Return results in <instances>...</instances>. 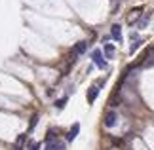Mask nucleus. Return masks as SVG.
Returning <instances> with one entry per match:
<instances>
[{
    "label": "nucleus",
    "mask_w": 154,
    "mask_h": 150,
    "mask_svg": "<svg viewBox=\"0 0 154 150\" xmlns=\"http://www.w3.org/2000/svg\"><path fill=\"white\" fill-rule=\"evenodd\" d=\"M86 47H88V42H78V44L74 46V50L70 51V61H76V55H80V53H84L86 51Z\"/></svg>",
    "instance_id": "f257e3e1"
},
{
    "label": "nucleus",
    "mask_w": 154,
    "mask_h": 150,
    "mask_svg": "<svg viewBox=\"0 0 154 150\" xmlns=\"http://www.w3.org/2000/svg\"><path fill=\"white\" fill-rule=\"evenodd\" d=\"M46 150H65V142H63V141L51 139V141L46 142Z\"/></svg>",
    "instance_id": "f03ea898"
},
{
    "label": "nucleus",
    "mask_w": 154,
    "mask_h": 150,
    "mask_svg": "<svg viewBox=\"0 0 154 150\" xmlns=\"http://www.w3.org/2000/svg\"><path fill=\"white\" fill-rule=\"evenodd\" d=\"M116 120H118V116H116L114 110L106 112V116H105V125H106V127H114V125H116Z\"/></svg>",
    "instance_id": "7ed1b4c3"
},
{
    "label": "nucleus",
    "mask_w": 154,
    "mask_h": 150,
    "mask_svg": "<svg viewBox=\"0 0 154 150\" xmlns=\"http://www.w3.org/2000/svg\"><path fill=\"white\" fill-rule=\"evenodd\" d=\"M91 59H93V63H95L97 67H101V69L106 67V63H105V59H103V53L99 51V50H95V51L91 53Z\"/></svg>",
    "instance_id": "20e7f679"
},
{
    "label": "nucleus",
    "mask_w": 154,
    "mask_h": 150,
    "mask_svg": "<svg viewBox=\"0 0 154 150\" xmlns=\"http://www.w3.org/2000/svg\"><path fill=\"white\" fill-rule=\"evenodd\" d=\"M110 34H112V38H114V40L120 42L122 40V27L120 25H112L110 27Z\"/></svg>",
    "instance_id": "39448f33"
},
{
    "label": "nucleus",
    "mask_w": 154,
    "mask_h": 150,
    "mask_svg": "<svg viewBox=\"0 0 154 150\" xmlns=\"http://www.w3.org/2000/svg\"><path fill=\"white\" fill-rule=\"evenodd\" d=\"M97 95H99V87H97V86H91L90 91H88V103H93Z\"/></svg>",
    "instance_id": "423d86ee"
},
{
    "label": "nucleus",
    "mask_w": 154,
    "mask_h": 150,
    "mask_svg": "<svg viewBox=\"0 0 154 150\" xmlns=\"http://www.w3.org/2000/svg\"><path fill=\"white\" fill-rule=\"evenodd\" d=\"M78 131H80V124H74L72 127H70L69 135H67V141H74V139H76V135H78Z\"/></svg>",
    "instance_id": "0eeeda50"
},
{
    "label": "nucleus",
    "mask_w": 154,
    "mask_h": 150,
    "mask_svg": "<svg viewBox=\"0 0 154 150\" xmlns=\"http://www.w3.org/2000/svg\"><path fill=\"white\" fill-rule=\"evenodd\" d=\"M105 55L106 57H112V55H114V46H112V44H106L105 46Z\"/></svg>",
    "instance_id": "6e6552de"
},
{
    "label": "nucleus",
    "mask_w": 154,
    "mask_h": 150,
    "mask_svg": "<svg viewBox=\"0 0 154 150\" xmlns=\"http://www.w3.org/2000/svg\"><path fill=\"white\" fill-rule=\"evenodd\" d=\"M65 105H67V97H63V99H59V101H57V103H55V109H59V110H61V109H63V106H65Z\"/></svg>",
    "instance_id": "1a4fd4ad"
},
{
    "label": "nucleus",
    "mask_w": 154,
    "mask_h": 150,
    "mask_svg": "<svg viewBox=\"0 0 154 150\" xmlns=\"http://www.w3.org/2000/svg\"><path fill=\"white\" fill-rule=\"evenodd\" d=\"M139 46H141V40H135L133 44H131V47H129V51H131V53H133V51H137V50H139Z\"/></svg>",
    "instance_id": "9d476101"
},
{
    "label": "nucleus",
    "mask_w": 154,
    "mask_h": 150,
    "mask_svg": "<svg viewBox=\"0 0 154 150\" xmlns=\"http://www.w3.org/2000/svg\"><path fill=\"white\" fill-rule=\"evenodd\" d=\"M118 6H120V0H112V14H114V11H116V8H118Z\"/></svg>",
    "instance_id": "9b49d317"
},
{
    "label": "nucleus",
    "mask_w": 154,
    "mask_h": 150,
    "mask_svg": "<svg viewBox=\"0 0 154 150\" xmlns=\"http://www.w3.org/2000/svg\"><path fill=\"white\" fill-rule=\"evenodd\" d=\"M36 122H38V116H36V114H34V116L31 118V129L34 127V125H36Z\"/></svg>",
    "instance_id": "f8f14e48"
}]
</instances>
